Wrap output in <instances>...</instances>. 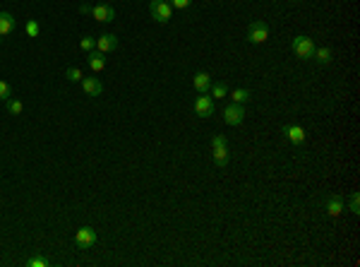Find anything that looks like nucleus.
I'll return each instance as SVG.
<instances>
[{"label": "nucleus", "mask_w": 360, "mask_h": 267, "mask_svg": "<svg viewBox=\"0 0 360 267\" xmlns=\"http://www.w3.org/2000/svg\"><path fill=\"white\" fill-rule=\"evenodd\" d=\"M245 120V106L243 104H228L226 109H223V123L226 126H240Z\"/></svg>", "instance_id": "nucleus-5"}, {"label": "nucleus", "mask_w": 360, "mask_h": 267, "mask_svg": "<svg viewBox=\"0 0 360 267\" xmlns=\"http://www.w3.org/2000/svg\"><path fill=\"white\" fill-rule=\"evenodd\" d=\"M209 92H212L214 99H223V96H228V87L223 85V82H214Z\"/></svg>", "instance_id": "nucleus-18"}, {"label": "nucleus", "mask_w": 360, "mask_h": 267, "mask_svg": "<svg viewBox=\"0 0 360 267\" xmlns=\"http://www.w3.org/2000/svg\"><path fill=\"white\" fill-rule=\"evenodd\" d=\"M10 96H12V87L5 79H0V101H8Z\"/></svg>", "instance_id": "nucleus-24"}, {"label": "nucleus", "mask_w": 360, "mask_h": 267, "mask_svg": "<svg viewBox=\"0 0 360 267\" xmlns=\"http://www.w3.org/2000/svg\"><path fill=\"white\" fill-rule=\"evenodd\" d=\"M79 48H82V51H86V53H89V51H94V48H96V39H94V36H82V39H79Z\"/></svg>", "instance_id": "nucleus-22"}, {"label": "nucleus", "mask_w": 360, "mask_h": 267, "mask_svg": "<svg viewBox=\"0 0 360 267\" xmlns=\"http://www.w3.org/2000/svg\"><path fill=\"white\" fill-rule=\"evenodd\" d=\"M283 135H286L288 142H293V145H303V142H305V130L300 126H283Z\"/></svg>", "instance_id": "nucleus-12"}, {"label": "nucleus", "mask_w": 360, "mask_h": 267, "mask_svg": "<svg viewBox=\"0 0 360 267\" xmlns=\"http://www.w3.org/2000/svg\"><path fill=\"white\" fill-rule=\"evenodd\" d=\"M327 212L329 217H339V214L344 212V197L341 195H331L327 200Z\"/></svg>", "instance_id": "nucleus-15"}, {"label": "nucleus", "mask_w": 360, "mask_h": 267, "mask_svg": "<svg viewBox=\"0 0 360 267\" xmlns=\"http://www.w3.org/2000/svg\"><path fill=\"white\" fill-rule=\"evenodd\" d=\"M266 39H269V27H266V22L255 19V22L248 27V41L257 46V44H264Z\"/></svg>", "instance_id": "nucleus-4"}, {"label": "nucleus", "mask_w": 360, "mask_h": 267, "mask_svg": "<svg viewBox=\"0 0 360 267\" xmlns=\"http://www.w3.org/2000/svg\"><path fill=\"white\" fill-rule=\"evenodd\" d=\"M86 60H89V68H92V70L94 72H101L103 68H106V53H101V51H89V58H86Z\"/></svg>", "instance_id": "nucleus-13"}, {"label": "nucleus", "mask_w": 360, "mask_h": 267, "mask_svg": "<svg viewBox=\"0 0 360 267\" xmlns=\"http://www.w3.org/2000/svg\"><path fill=\"white\" fill-rule=\"evenodd\" d=\"M250 99H252L250 89H233V92H231V101L233 104H248Z\"/></svg>", "instance_id": "nucleus-17"}, {"label": "nucleus", "mask_w": 360, "mask_h": 267, "mask_svg": "<svg viewBox=\"0 0 360 267\" xmlns=\"http://www.w3.org/2000/svg\"><path fill=\"white\" fill-rule=\"evenodd\" d=\"M39 22H36V19H27V24H24V32H27V36H39Z\"/></svg>", "instance_id": "nucleus-20"}, {"label": "nucleus", "mask_w": 360, "mask_h": 267, "mask_svg": "<svg viewBox=\"0 0 360 267\" xmlns=\"http://www.w3.org/2000/svg\"><path fill=\"white\" fill-rule=\"evenodd\" d=\"M27 265H29V267H48L51 262H48L46 258H41V255H34V258L27 260Z\"/></svg>", "instance_id": "nucleus-25"}, {"label": "nucleus", "mask_w": 360, "mask_h": 267, "mask_svg": "<svg viewBox=\"0 0 360 267\" xmlns=\"http://www.w3.org/2000/svg\"><path fill=\"white\" fill-rule=\"evenodd\" d=\"M82 89L86 96H99L103 92V85L96 77H82Z\"/></svg>", "instance_id": "nucleus-11"}, {"label": "nucleus", "mask_w": 360, "mask_h": 267, "mask_svg": "<svg viewBox=\"0 0 360 267\" xmlns=\"http://www.w3.org/2000/svg\"><path fill=\"white\" fill-rule=\"evenodd\" d=\"M149 15L151 19H156L159 24H166L173 15V8L168 0H149Z\"/></svg>", "instance_id": "nucleus-3"}, {"label": "nucleus", "mask_w": 360, "mask_h": 267, "mask_svg": "<svg viewBox=\"0 0 360 267\" xmlns=\"http://www.w3.org/2000/svg\"><path fill=\"white\" fill-rule=\"evenodd\" d=\"M195 113L199 118H209L214 116V99L209 94H199L195 99Z\"/></svg>", "instance_id": "nucleus-7"}, {"label": "nucleus", "mask_w": 360, "mask_h": 267, "mask_svg": "<svg viewBox=\"0 0 360 267\" xmlns=\"http://www.w3.org/2000/svg\"><path fill=\"white\" fill-rule=\"evenodd\" d=\"M228 157H231V152H228L226 137H223V135H214V137H212V159H214V164L219 166V169H226Z\"/></svg>", "instance_id": "nucleus-1"}, {"label": "nucleus", "mask_w": 360, "mask_h": 267, "mask_svg": "<svg viewBox=\"0 0 360 267\" xmlns=\"http://www.w3.org/2000/svg\"><path fill=\"white\" fill-rule=\"evenodd\" d=\"M290 51L300 58V60H310L312 58V53H314V41L310 39V36H296V39L290 41Z\"/></svg>", "instance_id": "nucleus-2"}, {"label": "nucleus", "mask_w": 360, "mask_h": 267, "mask_svg": "<svg viewBox=\"0 0 360 267\" xmlns=\"http://www.w3.org/2000/svg\"><path fill=\"white\" fill-rule=\"evenodd\" d=\"M15 17L10 12H0V36H8V34L15 32Z\"/></svg>", "instance_id": "nucleus-14"}, {"label": "nucleus", "mask_w": 360, "mask_h": 267, "mask_svg": "<svg viewBox=\"0 0 360 267\" xmlns=\"http://www.w3.org/2000/svg\"><path fill=\"white\" fill-rule=\"evenodd\" d=\"M65 77L70 79V82H82V77H84V75H82V70H79V68H68V70H65Z\"/></svg>", "instance_id": "nucleus-23"}, {"label": "nucleus", "mask_w": 360, "mask_h": 267, "mask_svg": "<svg viewBox=\"0 0 360 267\" xmlns=\"http://www.w3.org/2000/svg\"><path fill=\"white\" fill-rule=\"evenodd\" d=\"M168 3H171L173 10H185V8H190V3H192V0H168Z\"/></svg>", "instance_id": "nucleus-26"}, {"label": "nucleus", "mask_w": 360, "mask_h": 267, "mask_svg": "<svg viewBox=\"0 0 360 267\" xmlns=\"http://www.w3.org/2000/svg\"><path fill=\"white\" fill-rule=\"evenodd\" d=\"M116 48H118L116 34H101V36L96 39V51H101V53H110V51H116Z\"/></svg>", "instance_id": "nucleus-8"}, {"label": "nucleus", "mask_w": 360, "mask_h": 267, "mask_svg": "<svg viewBox=\"0 0 360 267\" xmlns=\"http://www.w3.org/2000/svg\"><path fill=\"white\" fill-rule=\"evenodd\" d=\"M94 243H96V231H94V229H92V227L77 229V234H75V245H77V248L86 251V248H92Z\"/></svg>", "instance_id": "nucleus-6"}, {"label": "nucleus", "mask_w": 360, "mask_h": 267, "mask_svg": "<svg viewBox=\"0 0 360 267\" xmlns=\"http://www.w3.org/2000/svg\"><path fill=\"white\" fill-rule=\"evenodd\" d=\"M312 58L317 60L320 65H329L331 63V48H327V46H314V53H312Z\"/></svg>", "instance_id": "nucleus-16"}, {"label": "nucleus", "mask_w": 360, "mask_h": 267, "mask_svg": "<svg viewBox=\"0 0 360 267\" xmlns=\"http://www.w3.org/2000/svg\"><path fill=\"white\" fill-rule=\"evenodd\" d=\"M348 210H351L355 217L360 214V195L358 193H351V197H348Z\"/></svg>", "instance_id": "nucleus-21"}, {"label": "nucleus", "mask_w": 360, "mask_h": 267, "mask_svg": "<svg viewBox=\"0 0 360 267\" xmlns=\"http://www.w3.org/2000/svg\"><path fill=\"white\" fill-rule=\"evenodd\" d=\"M5 104H8V113H12V116H19L24 111V104L19 101V99H12V96H10Z\"/></svg>", "instance_id": "nucleus-19"}, {"label": "nucleus", "mask_w": 360, "mask_h": 267, "mask_svg": "<svg viewBox=\"0 0 360 267\" xmlns=\"http://www.w3.org/2000/svg\"><path fill=\"white\" fill-rule=\"evenodd\" d=\"M192 87H195L199 94H209V89H212V75L209 72H197L195 77H192Z\"/></svg>", "instance_id": "nucleus-9"}, {"label": "nucleus", "mask_w": 360, "mask_h": 267, "mask_svg": "<svg viewBox=\"0 0 360 267\" xmlns=\"http://www.w3.org/2000/svg\"><path fill=\"white\" fill-rule=\"evenodd\" d=\"M92 15H94V19L106 24V22L116 19V10L110 8V5H96V8H92Z\"/></svg>", "instance_id": "nucleus-10"}]
</instances>
